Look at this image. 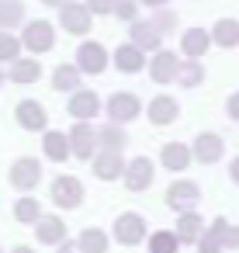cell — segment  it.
Masks as SVG:
<instances>
[{
    "instance_id": "cell-43",
    "label": "cell",
    "mask_w": 239,
    "mask_h": 253,
    "mask_svg": "<svg viewBox=\"0 0 239 253\" xmlns=\"http://www.w3.org/2000/svg\"><path fill=\"white\" fill-rule=\"evenodd\" d=\"M42 4H45V7H56V11H59V7H66V4H73V0H42Z\"/></svg>"
},
{
    "instance_id": "cell-34",
    "label": "cell",
    "mask_w": 239,
    "mask_h": 253,
    "mask_svg": "<svg viewBox=\"0 0 239 253\" xmlns=\"http://www.w3.org/2000/svg\"><path fill=\"white\" fill-rule=\"evenodd\" d=\"M21 56V39H14L11 32H0V63H14Z\"/></svg>"
},
{
    "instance_id": "cell-45",
    "label": "cell",
    "mask_w": 239,
    "mask_h": 253,
    "mask_svg": "<svg viewBox=\"0 0 239 253\" xmlns=\"http://www.w3.org/2000/svg\"><path fill=\"white\" fill-rule=\"evenodd\" d=\"M4 80H7V70H0V84H4Z\"/></svg>"
},
{
    "instance_id": "cell-1",
    "label": "cell",
    "mask_w": 239,
    "mask_h": 253,
    "mask_svg": "<svg viewBox=\"0 0 239 253\" xmlns=\"http://www.w3.org/2000/svg\"><path fill=\"white\" fill-rule=\"evenodd\" d=\"M146 236H149V222H146V215H139V211H121V215L115 218L111 239H115L118 246H139Z\"/></svg>"
},
{
    "instance_id": "cell-17",
    "label": "cell",
    "mask_w": 239,
    "mask_h": 253,
    "mask_svg": "<svg viewBox=\"0 0 239 253\" xmlns=\"http://www.w3.org/2000/svg\"><path fill=\"white\" fill-rule=\"evenodd\" d=\"M208 49H211L208 28H184L180 32V56L184 59H204Z\"/></svg>"
},
{
    "instance_id": "cell-8",
    "label": "cell",
    "mask_w": 239,
    "mask_h": 253,
    "mask_svg": "<svg viewBox=\"0 0 239 253\" xmlns=\"http://www.w3.org/2000/svg\"><path fill=\"white\" fill-rule=\"evenodd\" d=\"M7 180H11V187H18V191H35L39 184H42V163L35 160V156H18L14 163H11V173H7Z\"/></svg>"
},
{
    "instance_id": "cell-21",
    "label": "cell",
    "mask_w": 239,
    "mask_h": 253,
    "mask_svg": "<svg viewBox=\"0 0 239 253\" xmlns=\"http://www.w3.org/2000/svg\"><path fill=\"white\" fill-rule=\"evenodd\" d=\"M35 236H39V243H45V246H59L63 239H70L66 236V222L59 218V215H39V222H35Z\"/></svg>"
},
{
    "instance_id": "cell-44",
    "label": "cell",
    "mask_w": 239,
    "mask_h": 253,
    "mask_svg": "<svg viewBox=\"0 0 239 253\" xmlns=\"http://www.w3.org/2000/svg\"><path fill=\"white\" fill-rule=\"evenodd\" d=\"M11 253H35V250H32V246H25V243H21V246H14V250H11Z\"/></svg>"
},
{
    "instance_id": "cell-9",
    "label": "cell",
    "mask_w": 239,
    "mask_h": 253,
    "mask_svg": "<svg viewBox=\"0 0 239 253\" xmlns=\"http://www.w3.org/2000/svg\"><path fill=\"white\" fill-rule=\"evenodd\" d=\"M121 180H125V187L128 191H149L153 187V180H156V163L149 160V156H135V160H128L125 163V173H121Z\"/></svg>"
},
{
    "instance_id": "cell-18",
    "label": "cell",
    "mask_w": 239,
    "mask_h": 253,
    "mask_svg": "<svg viewBox=\"0 0 239 253\" xmlns=\"http://www.w3.org/2000/svg\"><path fill=\"white\" fill-rule=\"evenodd\" d=\"M111 63H115V70L118 73H142L146 70V63H149V56L142 52V49H135L132 42H121L118 49H115V56H111Z\"/></svg>"
},
{
    "instance_id": "cell-33",
    "label": "cell",
    "mask_w": 239,
    "mask_h": 253,
    "mask_svg": "<svg viewBox=\"0 0 239 253\" xmlns=\"http://www.w3.org/2000/svg\"><path fill=\"white\" fill-rule=\"evenodd\" d=\"M177 250H180V243H177L173 229H156V232H149V253H177Z\"/></svg>"
},
{
    "instance_id": "cell-42",
    "label": "cell",
    "mask_w": 239,
    "mask_h": 253,
    "mask_svg": "<svg viewBox=\"0 0 239 253\" xmlns=\"http://www.w3.org/2000/svg\"><path fill=\"white\" fill-rule=\"evenodd\" d=\"M56 253H80V250H77V243H73V239H63V243L56 246Z\"/></svg>"
},
{
    "instance_id": "cell-7",
    "label": "cell",
    "mask_w": 239,
    "mask_h": 253,
    "mask_svg": "<svg viewBox=\"0 0 239 253\" xmlns=\"http://www.w3.org/2000/svg\"><path fill=\"white\" fill-rule=\"evenodd\" d=\"M191 156H194V163H201V167H215V163L225 156V139H222L218 132H198L194 142H191Z\"/></svg>"
},
{
    "instance_id": "cell-5",
    "label": "cell",
    "mask_w": 239,
    "mask_h": 253,
    "mask_svg": "<svg viewBox=\"0 0 239 253\" xmlns=\"http://www.w3.org/2000/svg\"><path fill=\"white\" fill-rule=\"evenodd\" d=\"M73 66H77L83 77H101V73L111 66V56H108V49H104L101 42H80Z\"/></svg>"
},
{
    "instance_id": "cell-46",
    "label": "cell",
    "mask_w": 239,
    "mask_h": 253,
    "mask_svg": "<svg viewBox=\"0 0 239 253\" xmlns=\"http://www.w3.org/2000/svg\"><path fill=\"white\" fill-rule=\"evenodd\" d=\"M0 253H4V250H0Z\"/></svg>"
},
{
    "instance_id": "cell-40",
    "label": "cell",
    "mask_w": 239,
    "mask_h": 253,
    "mask_svg": "<svg viewBox=\"0 0 239 253\" xmlns=\"http://www.w3.org/2000/svg\"><path fill=\"white\" fill-rule=\"evenodd\" d=\"M229 180L239 187V156H232V160H229Z\"/></svg>"
},
{
    "instance_id": "cell-37",
    "label": "cell",
    "mask_w": 239,
    "mask_h": 253,
    "mask_svg": "<svg viewBox=\"0 0 239 253\" xmlns=\"http://www.w3.org/2000/svg\"><path fill=\"white\" fill-rule=\"evenodd\" d=\"M118 4H121V0H87V11L97 14V18H104V14H115Z\"/></svg>"
},
{
    "instance_id": "cell-19",
    "label": "cell",
    "mask_w": 239,
    "mask_h": 253,
    "mask_svg": "<svg viewBox=\"0 0 239 253\" xmlns=\"http://www.w3.org/2000/svg\"><path fill=\"white\" fill-rule=\"evenodd\" d=\"M146 115H149V122L153 125H173L177 118H180V104H177V97H170V94H156L153 101H149V108H142Z\"/></svg>"
},
{
    "instance_id": "cell-23",
    "label": "cell",
    "mask_w": 239,
    "mask_h": 253,
    "mask_svg": "<svg viewBox=\"0 0 239 253\" xmlns=\"http://www.w3.org/2000/svg\"><path fill=\"white\" fill-rule=\"evenodd\" d=\"M208 236L222 246V253H225V250H239V225L229 222L225 215H215V218L208 222Z\"/></svg>"
},
{
    "instance_id": "cell-32",
    "label": "cell",
    "mask_w": 239,
    "mask_h": 253,
    "mask_svg": "<svg viewBox=\"0 0 239 253\" xmlns=\"http://www.w3.org/2000/svg\"><path fill=\"white\" fill-rule=\"evenodd\" d=\"M39 215H42L39 198H18V201H14V218H18L21 225H35Z\"/></svg>"
},
{
    "instance_id": "cell-26",
    "label": "cell",
    "mask_w": 239,
    "mask_h": 253,
    "mask_svg": "<svg viewBox=\"0 0 239 253\" xmlns=\"http://www.w3.org/2000/svg\"><path fill=\"white\" fill-rule=\"evenodd\" d=\"M7 77H11L14 84H21V87H28V84H39V80H42V59H39V56H32V59L18 56V59L11 63Z\"/></svg>"
},
{
    "instance_id": "cell-11",
    "label": "cell",
    "mask_w": 239,
    "mask_h": 253,
    "mask_svg": "<svg viewBox=\"0 0 239 253\" xmlns=\"http://www.w3.org/2000/svg\"><path fill=\"white\" fill-rule=\"evenodd\" d=\"M14 118H18V125H21L25 132H45V128H49V111H45V104L35 101V97L18 101Z\"/></svg>"
},
{
    "instance_id": "cell-36",
    "label": "cell",
    "mask_w": 239,
    "mask_h": 253,
    "mask_svg": "<svg viewBox=\"0 0 239 253\" xmlns=\"http://www.w3.org/2000/svg\"><path fill=\"white\" fill-rule=\"evenodd\" d=\"M149 21H153L163 35H166L170 28H177V14H173V11H166V7H163V11H153V18H149Z\"/></svg>"
},
{
    "instance_id": "cell-38",
    "label": "cell",
    "mask_w": 239,
    "mask_h": 253,
    "mask_svg": "<svg viewBox=\"0 0 239 253\" xmlns=\"http://www.w3.org/2000/svg\"><path fill=\"white\" fill-rule=\"evenodd\" d=\"M194 250H198V253H222V246H218V243H215V239L208 236V225H204V232H201V239L194 243Z\"/></svg>"
},
{
    "instance_id": "cell-12",
    "label": "cell",
    "mask_w": 239,
    "mask_h": 253,
    "mask_svg": "<svg viewBox=\"0 0 239 253\" xmlns=\"http://www.w3.org/2000/svg\"><path fill=\"white\" fill-rule=\"evenodd\" d=\"M128 42L149 56V52H159V49H163V32H159L153 21H142V18H139V21L128 25Z\"/></svg>"
},
{
    "instance_id": "cell-10",
    "label": "cell",
    "mask_w": 239,
    "mask_h": 253,
    "mask_svg": "<svg viewBox=\"0 0 239 253\" xmlns=\"http://www.w3.org/2000/svg\"><path fill=\"white\" fill-rule=\"evenodd\" d=\"M66 139H70V153L77 160H87L90 163V156L97 153V128L90 122H73V128L66 132Z\"/></svg>"
},
{
    "instance_id": "cell-3",
    "label": "cell",
    "mask_w": 239,
    "mask_h": 253,
    "mask_svg": "<svg viewBox=\"0 0 239 253\" xmlns=\"http://www.w3.org/2000/svg\"><path fill=\"white\" fill-rule=\"evenodd\" d=\"M104 115H108V122H115V125H128V122H135V118L142 115V101H139V94H132V90H118V94H111V97L104 101Z\"/></svg>"
},
{
    "instance_id": "cell-24",
    "label": "cell",
    "mask_w": 239,
    "mask_h": 253,
    "mask_svg": "<svg viewBox=\"0 0 239 253\" xmlns=\"http://www.w3.org/2000/svg\"><path fill=\"white\" fill-rule=\"evenodd\" d=\"M208 35H211V45H218V49H225V52L239 49V21H236V18H218V21L208 28Z\"/></svg>"
},
{
    "instance_id": "cell-29",
    "label": "cell",
    "mask_w": 239,
    "mask_h": 253,
    "mask_svg": "<svg viewBox=\"0 0 239 253\" xmlns=\"http://www.w3.org/2000/svg\"><path fill=\"white\" fill-rule=\"evenodd\" d=\"M80 80H83V73H80L73 63H59V66L52 70V90H59V94L80 90Z\"/></svg>"
},
{
    "instance_id": "cell-30",
    "label": "cell",
    "mask_w": 239,
    "mask_h": 253,
    "mask_svg": "<svg viewBox=\"0 0 239 253\" xmlns=\"http://www.w3.org/2000/svg\"><path fill=\"white\" fill-rule=\"evenodd\" d=\"M125 146H128L125 125H115V122H108V125H101V128H97V149H111V153H121Z\"/></svg>"
},
{
    "instance_id": "cell-22",
    "label": "cell",
    "mask_w": 239,
    "mask_h": 253,
    "mask_svg": "<svg viewBox=\"0 0 239 253\" xmlns=\"http://www.w3.org/2000/svg\"><path fill=\"white\" fill-rule=\"evenodd\" d=\"M204 225H208V222H204L198 211H184V215H177V229H173V236H177L180 246H194V243L201 239Z\"/></svg>"
},
{
    "instance_id": "cell-41",
    "label": "cell",
    "mask_w": 239,
    "mask_h": 253,
    "mask_svg": "<svg viewBox=\"0 0 239 253\" xmlns=\"http://www.w3.org/2000/svg\"><path fill=\"white\" fill-rule=\"evenodd\" d=\"M170 0H139V7H149V11H163Z\"/></svg>"
},
{
    "instance_id": "cell-35",
    "label": "cell",
    "mask_w": 239,
    "mask_h": 253,
    "mask_svg": "<svg viewBox=\"0 0 239 253\" xmlns=\"http://www.w3.org/2000/svg\"><path fill=\"white\" fill-rule=\"evenodd\" d=\"M139 14H142L139 0H121V4H118V11H115V18H118V21H125V25L139 21Z\"/></svg>"
},
{
    "instance_id": "cell-28",
    "label": "cell",
    "mask_w": 239,
    "mask_h": 253,
    "mask_svg": "<svg viewBox=\"0 0 239 253\" xmlns=\"http://www.w3.org/2000/svg\"><path fill=\"white\" fill-rule=\"evenodd\" d=\"M204 63L201 59H180V66H177V87H187V90H194V87H201L204 84Z\"/></svg>"
},
{
    "instance_id": "cell-20",
    "label": "cell",
    "mask_w": 239,
    "mask_h": 253,
    "mask_svg": "<svg viewBox=\"0 0 239 253\" xmlns=\"http://www.w3.org/2000/svg\"><path fill=\"white\" fill-rule=\"evenodd\" d=\"M191 163H194V156H191V146H187V142H166V146L159 149V167L170 170V173H180V170H187Z\"/></svg>"
},
{
    "instance_id": "cell-27",
    "label": "cell",
    "mask_w": 239,
    "mask_h": 253,
    "mask_svg": "<svg viewBox=\"0 0 239 253\" xmlns=\"http://www.w3.org/2000/svg\"><path fill=\"white\" fill-rule=\"evenodd\" d=\"M73 243H77V250H80V253H108V250H111V236H108L104 229H97V225L83 229Z\"/></svg>"
},
{
    "instance_id": "cell-16",
    "label": "cell",
    "mask_w": 239,
    "mask_h": 253,
    "mask_svg": "<svg viewBox=\"0 0 239 253\" xmlns=\"http://www.w3.org/2000/svg\"><path fill=\"white\" fill-rule=\"evenodd\" d=\"M125 156L121 153H111V149H97L94 156H90V167H94V177L97 180H121V173H125Z\"/></svg>"
},
{
    "instance_id": "cell-6",
    "label": "cell",
    "mask_w": 239,
    "mask_h": 253,
    "mask_svg": "<svg viewBox=\"0 0 239 253\" xmlns=\"http://www.w3.org/2000/svg\"><path fill=\"white\" fill-rule=\"evenodd\" d=\"M49 198H52L56 208H66V211L80 208L83 205V184H80V177H73V173L56 177L52 187H49Z\"/></svg>"
},
{
    "instance_id": "cell-15",
    "label": "cell",
    "mask_w": 239,
    "mask_h": 253,
    "mask_svg": "<svg viewBox=\"0 0 239 253\" xmlns=\"http://www.w3.org/2000/svg\"><path fill=\"white\" fill-rule=\"evenodd\" d=\"M101 111H104V101H101L94 90H87V87L73 90V97H70V115H73V122H94Z\"/></svg>"
},
{
    "instance_id": "cell-13",
    "label": "cell",
    "mask_w": 239,
    "mask_h": 253,
    "mask_svg": "<svg viewBox=\"0 0 239 253\" xmlns=\"http://www.w3.org/2000/svg\"><path fill=\"white\" fill-rule=\"evenodd\" d=\"M90 21H94V14L87 11V4H77V0H73V4L59 7V28L66 35H87Z\"/></svg>"
},
{
    "instance_id": "cell-14",
    "label": "cell",
    "mask_w": 239,
    "mask_h": 253,
    "mask_svg": "<svg viewBox=\"0 0 239 253\" xmlns=\"http://www.w3.org/2000/svg\"><path fill=\"white\" fill-rule=\"evenodd\" d=\"M146 66H149V80L159 84V87H166V84L177 80V66H180V59H177V52L159 49V52H153V59H149Z\"/></svg>"
},
{
    "instance_id": "cell-25",
    "label": "cell",
    "mask_w": 239,
    "mask_h": 253,
    "mask_svg": "<svg viewBox=\"0 0 239 253\" xmlns=\"http://www.w3.org/2000/svg\"><path fill=\"white\" fill-rule=\"evenodd\" d=\"M42 153L49 163H66L73 153H70V139L66 132H56V128H45L42 132Z\"/></svg>"
},
{
    "instance_id": "cell-39",
    "label": "cell",
    "mask_w": 239,
    "mask_h": 253,
    "mask_svg": "<svg viewBox=\"0 0 239 253\" xmlns=\"http://www.w3.org/2000/svg\"><path fill=\"white\" fill-rule=\"evenodd\" d=\"M225 115H229L232 122H239V90L229 94V101H225Z\"/></svg>"
},
{
    "instance_id": "cell-31",
    "label": "cell",
    "mask_w": 239,
    "mask_h": 253,
    "mask_svg": "<svg viewBox=\"0 0 239 253\" xmlns=\"http://www.w3.org/2000/svg\"><path fill=\"white\" fill-rule=\"evenodd\" d=\"M25 25V0H0V32Z\"/></svg>"
},
{
    "instance_id": "cell-2",
    "label": "cell",
    "mask_w": 239,
    "mask_h": 253,
    "mask_svg": "<svg viewBox=\"0 0 239 253\" xmlns=\"http://www.w3.org/2000/svg\"><path fill=\"white\" fill-rule=\"evenodd\" d=\"M201 205V187L198 180H187V177H177L170 187H166V208L184 215V211H198Z\"/></svg>"
},
{
    "instance_id": "cell-4",
    "label": "cell",
    "mask_w": 239,
    "mask_h": 253,
    "mask_svg": "<svg viewBox=\"0 0 239 253\" xmlns=\"http://www.w3.org/2000/svg\"><path fill=\"white\" fill-rule=\"evenodd\" d=\"M56 45V25L52 21H25L21 32V49H28L32 56H42Z\"/></svg>"
}]
</instances>
